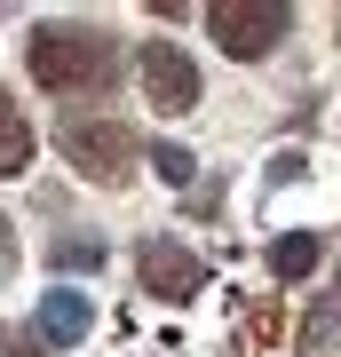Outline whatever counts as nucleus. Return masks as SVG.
I'll use <instances>...</instances> for the list:
<instances>
[{
    "mask_svg": "<svg viewBox=\"0 0 341 357\" xmlns=\"http://www.w3.org/2000/svg\"><path fill=\"white\" fill-rule=\"evenodd\" d=\"M24 64H32V88H48V96H88V88H112V79H119V40L103 32V24H72V16H56V24H32Z\"/></svg>",
    "mask_w": 341,
    "mask_h": 357,
    "instance_id": "obj_1",
    "label": "nucleus"
},
{
    "mask_svg": "<svg viewBox=\"0 0 341 357\" xmlns=\"http://www.w3.org/2000/svg\"><path fill=\"white\" fill-rule=\"evenodd\" d=\"M135 278H143V294H159V302H190V294L206 286V262L190 255L183 238H143L135 246Z\"/></svg>",
    "mask_w": 341,
    "mask_h": 357,
    "instance_id": "obj_4",
    "label": "nucleus"
},
{
    "mask_svg": "<svg viewBox=\"0 0 341 357\" xmlns=\"http://www.w3.org/2000/svg\"><path fill=\"white\" fill-rule=\"evenodd\" d=\"M8 278H16V222L0 215V286H8Z\"/></svg>",
    "mask_w": 341,
    "mask_h": 357,
    "instance_id": "obj_12",
    "label": "nucleus"
},
{
    "mask_svg": "<svg viewBox=\"0 0 341 357\" xmlns=\"http://www.w3.org/2000/svg\"><path fill=\"white\" fill-rule=\"evenodd\" d=\"M0 357H48V342H32L24 326H0Z\"/></svg>",
    "mask_w": 341,
    "mask_h": 357,
    "instance_id": "obj_11",
    "label": "nucleus"
},
{
    "mask_svg": "<svg viewBox=\"0 0 341 357\" xmlns=\"http://www.w3.org/2000/svg\"><path fill=\"white\" fill-rule=\"evenodd\" d=\"M270 175H278V183H302V175H310V159H302V151H278V167H270Z\"/></svg>",
    "mask_w": 341,
    "mask_h": 357,
    "instance_id": "obj_13",
    "label": "nucleus"
},
{
    "mask_svg": "<svg viewBox=\"0 0 341 357\" xmlns=\"http://www.w3.org/2000/svg\"><path fill=\"white\" fill-rule=\"evenodd\" d=\"M151 175H159V183H175V191H183V183L199 175V159H190L183 143H151Z\"/></svg>",
    "mask_w": 341,
    "mask_h": 357,
    "instance_id": "obj_10",
    "label": "nucleus"
},
{
    "mask_svg": "<svg viewBox=\"0 0 341 357\" xmlns=\"http://www.w3.org/2000/svg\"><path fill=\"white\" fill-rule=\"evenodd\" d=\"M206 32H215V48L230 64H262L270 48H286L294 8L286 0H222V8H206Z\"/></svg>",
    "mask_w": 341,
    "mask_h": 357,
    "instance_id": "obj_3",
    "label": "nucleus"
},
{
    "mask_svg": "<svg viewBox=\"0 0 341 357\" xmlns=\"http://www.w3.org/2000/svg\"><path fill=\"white\" fill-rule=\"evenodd\" d=\"M32 167V119L16 112V96L0 88V175H24Z\"/></svg>",
    "mask_w": 341,
    "mask_h": 357,
    "instance_id": "obj_8",
    "label": "nucleus"
},
{
    "mask_svg": "<svg viewBox=\"0 0 341 357\" xmlns=\"http://www.w3.org/2000/svg\"><path fill=\"white\" fill-rule=\"evenodd\" d=\"M326 262V238L317 230H286V238H270V270L294 286V278H310V270Z\"/></svg>",
    "mask_w": 341,
    "mask_h": 357,
    "instance_id": "obj_7",
    "label": "nucleus"
},
{
    "mask_svg": "<svg viewBox=\"0 0 341 357\" xmlns=\"http://www.w3.org/2000/svg\"><path fill=\"white\" fill-rule=\"evenodd\" d=\"M48 270H63V278L103 270V238H56V246H48Z\"/></svg>",
    "mask_w": 341,
    "mask_h": 357,
    "instance_id": "obj_9",
    "label": "nucleus"
},
{
    "mask_svg": "<svg viewBox=\"0 0 341 357\" xmlns=\"http://www.w3.org/2000/svg\"><path fill=\"white\" fill-rule=\"evenodd\" d=\"M56 151L72 159V175H88V183H127L143 143H135V128H127V119H103V112L88 119V112H72V119L56 128Z\"/></svg>",
    "mask_w": 341,
    "mask_h": 357,
    "instance_id": "obj_2",
    "label": "nucleus"
},
{
    "mask_svg": "<svg viewBox=\"0 0 341 357\" xmlns=\"http://www.w3.org/2000/svg\"><path fill=\"white\" fill-rule=\"evenodd\" d=\"M143 96H151V112H199V64L175 48V40H151L143 48Z\"/></svg>",
    "mask_w": 341,
    "mask_h": 357,
    "instance_id": "obj_5",
    "label": "nucleus"
},
{
    "mask_svg": "<svg viewBox=\"0 0 341 357\" xmlns=\"http://www.w3.org/2000/svg\"><path fill=\"white\" fill-rule=\"evenodd\" d=\"M333 302H341V270H333Z\"/></svg>",
    "mask_w": 341,
    "mask_h": 357,
    "instance_id": "obj_14",
    "label": "nucleus"
},
{
    "mask_svg": "<svg viewBox=\"0 0 341 357\" xmlns=\"http://www.w3.org/2000/svg\"><path fill=\"white\" fill-rule=\"evenodd\" d=\"M32 326H40V342H48V349H72V342H88V333H96V302H88L79 286H48Z\"/></svg>",
    "mask_w": 341,
    "mask_h": 357,
    "instance_id": "obj_6",
    "label": "nucleus"
}]
</instances>
